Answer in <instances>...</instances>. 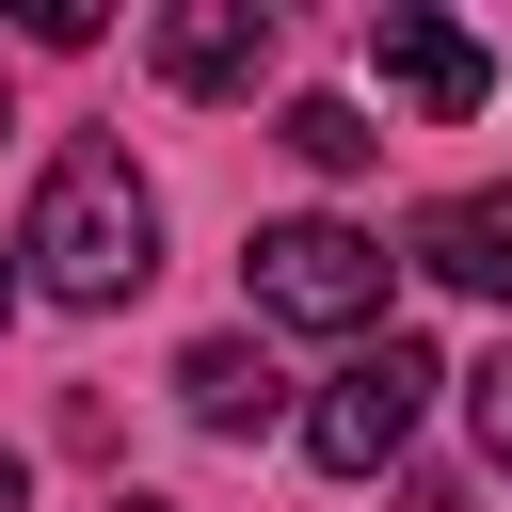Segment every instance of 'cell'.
Returning a JSON list of instances; mask_svg holds the SVG:
<instances>
[{"instance_id": "9c48e42d", "label": "cell", "mask_w": 512, "mask_h": 512, "mask_svg": "<svg viewBox=\"0 0 512 512\" xmlns=\"http://www.w3.org/2000/svg\"><path fill=\"white\" fill-rule=\"evenodd\" d=\"M464 416H480V464L512 480V352H496V368H464Z\"/></svg>"}, {"instance_id": "5b68a950", "label": "cell", "mask_w": 512, "mask_h": 512, "mask_svg": "<svg viewBox=\"0 0 512 512\" xmlns=\"http://www.w3.org/2000/svg\"><path fill=\"white\" fill-rule=\"evenodd\" d=\"M272 48H288V32H272V0H176V16L144 32V64H160L176 96H256V80H272Z\"/></svg>"}, {"instance_id": "3957f363", "label": "cell", "mask_w": 512, "mask_h": 512, "mask_svg": "<svg viewBox=\"0 0 512 512\" xmlns=\"http://www.w3.org/2000/svg\"><path fill=\"white\" fill-rule=\"evenodd\" d=\"M432 384H448V368H432L416 336H368V352L304 400V464H320V480H400V448H416Z\"/></svg>"}, {"instance_id": "8fae6325", "label": "cell", "mask_w": 512, "mask_h": 512, "mask_svg": "<svg viewBox=\"0 0 512 512\" xmlns=\"http://www.w3.org/2000/svg\"><path fill=\"white\" fill-rule=\"evenodd\" d=\"M112 512H176V496H112Z\"/></svg>"}, {"instance_id": "5bb4252c", "label": "cell", "mask_w": 512, "mask_h": 512, "mask_svg": "<svg viewBox=\"0 0 512 512\" xmlns=\"http://www.w3.org/2000/svg\"><path fill=\"white\" fill-rule=\"evenodd\" d=\"M0 128H16V112H0Z\"/></svg>"}, {"instance_id": "52a82bcc", "label": "cell", "mask_w": 512, "mask_h": 512, "mask_svg": "<svg viewBox=\"0 0 512 512\" xmlns=\"http://www.w3.org/2000/svg\"><path fill=\"white\" fill-rule=\"evenodd\" d=\"M176 400H192V432H272V416H288V384H272L256 336H192V352H176Z\"/></svg>"}, {"instance_id": "30bf717a", "label": "cell", "mask_w": 512, "mask_h": 512, "mask_svg": "<svg viewBox=\"0 0 512 512\" xmlns=\"http://www.w3.org/2000/svg\"><path fill=\"white\" fill-rule=\"evenodd\" d=\"M400 512H464V480H400Z\"/></svg>"}, {"instance_id": "8992f818", "label": "cell", "mask_w": 512, "mask_h": 512, "mask_svg": "<svg viewBox=\"0 0 512 512\" xmlns=\"http://www.w3.org/2000/svg\"><path fill=\"white\" fill-rule=\"evenodd\" d=\"M416 272L512 304V192H432V208H416Z\"/></svg>"}, {"instance_id": "4fadbf2b", "label": "cell", "mask_w": 512, "mask_h": 512, "mask_svg": "<svg viewBox=\"0 0 512 512\" xmlns=\"http://www.w3.org/2000/svg\"><path fill=\"white\" fill-rule=\"evenodd\" d=\"M0 304H16V272H0Z\"/></svg>"}, {"instance_id": "7c38bea8", "label": "cell", "mask_w": 512, "mask_h": 512, "mask_svg": "<svg viewBox=\"0 0 512 512\" xmlns=\"http://www.w3.org/2000/svg\"><path fill=\"white\" fill-rule=\"evenodd\" d=\"M0 512H16V448H0Z\"/></svg>"}, {"instance_id": "ba28073f", "label": "cell", "mask_w": 512, "mask_h": 512, "mask_svg": "<svg viewBox=\"0 0 512 512\" xmlns=\"http://www.w3.org/2000/svg\"><path fill=\"white\" fill-rule=\"evenodd\" d=\"M272 128H288V160H320V176H352V160H384V128H368L352 96H288Z\"/></svg>"}, {"instance_id": "277c9868", "label": "cell", "mask_w": 512, "mask_h": 512, "mask_svg": "<svg viewBox=\"0 0 512 512\" xmlns=\"http://www.w3.org/2000/svg\"><path fill=\"white\" fill-rule=\"evenodd\" d=\"M368 64H384V96H416L432 128H464V112L496 96V48H480V32H448L432 0H368Z\"/></svg>"}, {"instance_id": "7a4b0ae2", "label": "cell", "mask_w": 512, "mask_h": 512, "mask_svg": "<svg viewBox=\"0 0 512 512\" xmlns=\"http://www.w3.org/2000/svg\"><path fill=\"white\" fill-rule=\"evenodd\" d=\"M384 272H400V256H384L368 224H320V208L240 240V288H256V320H304V336H368V320H384Z\"/></svg>"}, {"instance_id": "6da1fadb", "label": "cell", "mask_w": 512, "mask_h": 512, "mask_svg": "<svg viewBox=\"0 0 512 512\" xmlns=\"http://www.w3.org/2000/svg\"><path fill=\"white\" fill-rule=\"evenodd\" d=\"M16 256H32V288H48V304L112 320V304L160 272V192H144V160H128V144H96V128H80V144H48Z\"/></svg>"}]
</instances>
